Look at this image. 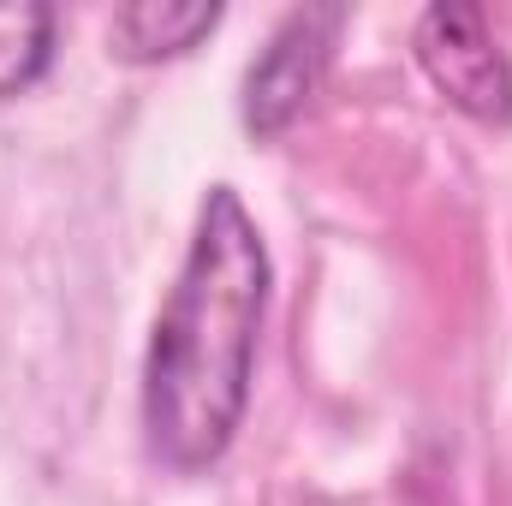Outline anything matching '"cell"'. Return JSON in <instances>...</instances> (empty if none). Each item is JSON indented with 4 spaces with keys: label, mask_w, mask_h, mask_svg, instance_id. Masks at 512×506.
<instances>
[{
    "label": "cell",
    "mask_w": 512,
    "mask_h": 506,
    "mask_svg": "<svg viewBox=\"0 0 512 506\" xmlns=\"http://www.w3.org/2000/svg\"><path fill=\"white\" fill-rule=\"evenodd\" d=\"M268 310V251L233 185L197 209L185 268L161 304L143 364V429L167 471H203L227 453L251 399L256 334Z\"/></svg>",
    "instance_id": "6da1fadb"
},
{
    "label": "cell",
    "mask_w": 512,
    "mask_h": 506,
    "mask_svg": "<svg viewBox=\"0 0 512 506\" xmlns=\"http://www.w3.org/2000/svg\"><path fill=\"white\" fill-rule=\"evenodd\" d=\"M417 60L453 108H465L477 120H507L512 114V66L477 6H465V0L429 6L417 18Z\"/></svg>",
    "instance_id": "7a4b0ae2"
},
{
    "label": "cell",
    "mask_w": 512,
    "mask_h": 506,
    "mask_svg": "<svg viewBox=\"0 0 512 506\" xmlns=\"http://www.w3.org/2000/svg\"><path fill=\"white\" fill-rule=\"evenodd\" d=\"M334 30H340V6H298L280 18V30L268 36V48L245 72V126L256 137H274L304 114V102L316 96L328 72Z\"/></svg>",
    "instance_id": "3957f363"
},
{
    "label": "cell",
    "mask_w": 512,
    "mask_h": 506,
    "mask_svg": "<svg viewBox=\"0 0 512 506\" xmlns=\"http://www.w3.org/2000/svg\"><path fill=\"white\" fill-rule=\"evenodd\" d=\"M215 24H221L215 0H131L114 12L108 42L120 60H167V54H185L191 42H203Z\"/></svg>",
    "instance_id": "277c9868"
},
{
    "label": "cell",
    "mask_w": 512,
    "mask_h": 506,
    "mask_svg": "<svg viewBox=\"0 0 512 506\" xmlns=\"http://www.w3.org/2000/svg\"><path fill=\"white\" fill-rule=\"evenodd\" d=\"M54 60V12L42 0H0V102L30 90Z\"/></svg>",
    "instance_id": "5b68a950"
}]
</instances>
